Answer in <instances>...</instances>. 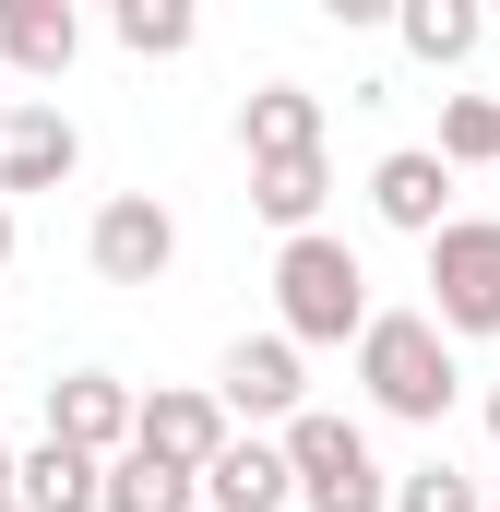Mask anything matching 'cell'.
<instances>
[{
    "mask_svg": "<svg viewBox=\"0 0 500 512\" xmlns=\"http://www.w3.org/2000/svg\"><path fill=\"white\" fill-rule=\"evenodd\" d=\"M358 382H370L381 417H453V334H441V310H370V334H358Z\"/></svg>",
    "mask_w": 500,
    "mask_h": 512,
    "instance_id": "1",
    "label": "cell"
},
{
    "mask_svg": "<svg viewBox=\"0 0 500 512\" xmlns=\"http://www.w3.org/2000/svg\"><path fill=\"white\" fill-rule=\"evenodd\" d=\"M274 310H286L298 346H346V334H370V274H358V251L322 239V227H298V239L274 251Z\"/></svg>",
    "mask_w": 500,
    "mask_h": 512,
    "instance_id": "2",
    "label": "cell"
},
{
    "mask_svg": "<svg viewBox=\"0 0 500 512\" xmlns=\"http://www.w3.org/2000/svg\"><path fill=\"white\" fill-rule=\"evenodd\" d=\"M286 465H298V501L310 512H393V477H381L370 429L358 417H286Z\"/></svg>",
    "mask_w": 500,
    "mask_h": 512,
    "instance_id": "3",
    "label": "cell"
},
{
    "mask_svg": "<svg viewBox=\"0 0 500 512\" xmlns=\"http://www.w3.org/2000/svg\"><path fill=\"white\" fill-rule=\"evenodd\" d=\"M429 310L441 334H500V215H453L429 239Z\"/></svg>",
    "mask_w": 500,
    "mask_h": 512,
    "instance_id": "4",
    "label": "cell"
},
{
    "mask_svg": "<svg viewBox=\"0 0 500 512\" xmlns=\"http://www.w3.org/2000/svg\"><path fill=\"white\" fill-rule=\"evenodd\" d=\"M84 262H96L108 286H155V274L179 262V215H167L155 191H120V203H96V227H84Z\"/></svg>",
    "mask_w": 500,
    "mask_h": 512,
    "instance_id": "5",
    "label": "cell"
},
{
    "mask_svg": "<svg viewBox=\"0 0 500 512\" xmlns=\"http://www.w3.org/2000/svg\"><path fill=\"white\" fill-rule=\"evenodd\" d=\"M48 429H60V441H84V453H131L143 393H131L120 370H72V382H48Z\"/></svg>",
    "mask_w": 500,
    "mask_h": 512,
    "instance_id": "6",
    "label": "cell"
},
{
    "mask_svg": "<svg viewBox=\"0 0 500 512\" xmlns=\"http://www.w3.org/2000/svg\"><path fill=\"white\" fill-rule=\"evenodd\" d=\"M370 203H381V227H405V239H441V227H453V155H429V143L381 155V167H370Z\"/></svg>",
    "mask_w": 500,
    "mask_h": 512,
    "instance_id": "7",
    "label": "cell"
},
{
    "mask_svg": "<svg viewBox=\"0 0 500 512\" xmlns=\"http://www.w3.org/2000/svg\"><path fill=\"white\" fill-rule=\"evenodd\" d=\"M72 167H84V131L60 108H12L0 120V191H60Z\"/></svg>",
    "mask_w": 500,
    "mask_h": 512,
    "instance_id": "8",
    "label": "cell"
},
{
    "mask_svg": "<svg viewBox=\"0 0 500 512\" xmlns=\"http://www.w3.org/2000/svg\"><path fill=\"white\" fill-rule=\"evenodd\" d=\"M215 393L239 417H298V334H239L227 370H215Z\"/></svg>",
    "mask_w": 500,
    "mask_h": 512,
    "instance_id": "9",
    "label": "cell"
},
{
    "mask_svg": "<svg viewBox=\"0 0 500 512\" xmlns=\"http://www.w3.org/2000/svg\"><path fill=\"white\" fill-rule=\"evenodd\" d=\"M203 501H215V512H286V501H298L286 441H227V453L203 465Z\"/></svg>",
    "mask_w": 500,
    "mask_h": 512,
    "instance_id": "10",
    "label": "cell"
},
{
    "mask_svg": "<svg viewBox=\"0 0 500 512\" xmlns=\"http://www.w3.org/2000/svg\"><path fill=\"white\" fill-rule=\"evenodd\" d=\"M131 441H155L167 465H215L239 429H227V393H143V429Z\"/></svg>",
    "mask_w": 500,
    "mask_h": 512,
    "instance_id": "11",
    "label": "cell"
},
{
    "mask_svg": "<svg viewBox=\"0 0 500 512\" xmlns=\"http://www.w3.org/2000/svg\"><path fill=\"white\" fill-rule=\"evenodd\" d=\"M24 512H108V453H84V441H36L24 453Z\"/></svg>",
    "mask_w": 500,
    "mask_h": 512,
    "instance_id": "12",
    "label": "cell"
},
{
    "mask_svg": "<svg viewBox=\"0 0 500 512\" xmlns=\"http://www.w3.org/2000/svg\"><path fill=\"white\" fill-rule=\"evenodd\" d=\"M191 501H203V465H167L155 441L108 453V512H191Z\"/></svg>",
    "mask_w": 500,
    "mask_h": 512,
    "instance_id": "13",
    "label": "cell"
},
{
    "mask_svg": "<svg viewBox=\"0 0 500 512\" xmlns=\"http://www.w3.org/2000/svg\"><path fill=\"white\" fill-rule=\"evenodd\" d=\"M72 48H84V12H72V0H36V12H12V24H0V60H12L24 84H60V72H72Z\"/></svg>",
    "mask_w": 500,
    "mask_h": 512,
    "instance_id": "14",
    "label": "cell"
},
{
    "mask_svg": "<svg viewBox=\"0 0 500 512\" xmlns=\"http://www.w3.org/2000/svg\"><path fill=\"white\" fill-rule=\"evenodd\" d=\"M393 36H405L429 72H465V60H477V36H489V0H405V12H393Z\"/></svg>",
    "mask_w": 500,
    "mask_h": 512,
    "instance_id": "15",
    "label": "cell"
},
{
    "mask_svg": "<svg viewBox=\"0 0 500 512\" xmlns=\"http://www.w3.org/2000/svg\"><path fill=\"white\" fill-rule=\"evenodd\" d=\"M239 143L250 155H322V96L310 84H262L239 108Z\"/></svg>",
    "mask_w": 500,
    "mask_h": 512,
    "instance_id": "16",
    "label": "cell"
},
{
    "mask_svg": "<svg viewBox=\"0 0 500 512\" xmlns=\"http://www.w3.org/2000/svg\"><path fill=\"white\" fill-rule=\"evenodd\" d=\"M322 191H334V179H322V155H250V203H262L286 239L322 215Z\"/></svg>",
    "mask_w": 500,
    "mask_h": 512,
    "instance_id": "17",
    "label": "cell"
},
{
    "mask_svg": "<svg viewBox=\"0 0 500 512\" xmlns=\"http://www.w3.org/2000/svg\"><path fill=\"white\" fill-rule=\"evenodd\" d=\"M203 36V0H120V48L131 60H179Z\"/></svg>",
    "mask_w": 500,
    "mask_h": 512,
    "instance_id": "18",
    "label": "cell"
},
{
    "mask_svg": "<svg viewBox=\"0 0 500 512\" xmlns=\"http://www.w3.org/2000/svg\"><path fill=\"white\" fill-rule=\"evenodd\" d=\"M441 155H453V167H489L500 155V96H453V108H441Z\"/></svg>",
    "mask_w": 500,
    "mask_h": 512,
    "instance_id": "19",
    "label": "cell"
},
{
    "mask_svg": "<svg viewBox=\"0 0 500 512\" xmlns=\"http://www.w3.org/2000/svg\"><path fill=\"white\" fill-rule=\"evenodd\" d=\"M393 512H477V477L465 465H417V477H393Z\"/></svg>",
    "mask_w": 500,
    "mask_h": 512,
    "instance_id": "20",
    "label": "cell"
},
{
    "mask_svg": "<svg viewBox=\"0 0 500 512\" xmlns=\"http://www.w3.org/2000/svg\"><path fill=\"white\" fill-rule=\"evenodd\" d=\"M405 0H322V24H393Z\"/></svg>",
    "mask_w": 500,
    "mask_h": 512,
    "instance_id": "21",
    "label": "cell"
},
{
    "mask_svg": "<svg viewBox=\"0 0 500 512\" xmlns=\"http://www.w3.org/2000/svg\"><path fill=\"white\" fill-rule=\"evenodd\" d=\"M0 489H24V453H0Z\"/></svg>",
    "mask_w": 500,
    "mask_h": 512,
    "instance_id": "22",
    "label": "cell"
},
{
    "mask_svg": "<svg viewBox=\"0 0 500 512\" xmlns=\"http://www.w3.org/2000/svg\"><path fill=\"white\" fill-rule=\"evenodd\" d=\"M0 262H12V191H0Z\"/></svg>",
    "mask_w": 500,
    "mask_h": 512,
    "instance_id": "23",
    "label": "cell"
},
{
    "mask_svg": "<svg viewBox=\"0 0 500 512\" xmlns=\"http://www.w3.org/2000/svg\"><path fill=\"white\" fill-rule=\"evenodd\" d=\"M12 12H36V0H0V24H12Z\"/></svg>",
    "mask_w": 500,
    "mask_h": 512,
    "instance_id": "24",
    "label": "cell"
},
{
    "mask_svg": "<svg viewBox=\"0 0 500 512\" xmlns=\"http://www.w3.org/2000/svg\"><path fill=\"white\" fill-rule=\"evenodd\" d=\"M0 512H24V489H0Z\"/></svg>",
    "mask_w": 500,
    "mask_h": 512,
    "instance_id": "25",
    "label": "cell"
},
{
    "mask_svg": "<svg viewBox=\"0 0 500 512\" xmlns=\"http://www.w3.org/2000/svg\"><path fill=\"white\" fill-rule=\"evenodd\" d=\"M489 441H500V393H489Z\"/></svg>",
    "mask_w": 500,
    "mask_h": 512,
    "instance_id": "26",
    "label": "cell"
},
{
    "mask_svg": "<svg viewBox=\"0 0 500 512\" xmlns=\"http://www.w3.org/2000/svg\"><path fill=\"white\" fill-rule=\"evenodd\" d=\"M0 120H12V108H0Z\"/></svg>",
    "mask_w": 500,
    "mask_h": 512,
    "instance_id": "27",
    "label": "cell"
},
{
    "mask_svg": "<svg viewBox=\"0 0 500 512\" xmlns=\"http://www.w3.org/2000/svg\"><path fill=\"white\" fill-rule=\"evenodd\" d=\"M108 12H120V0H108Z\"/></svg>",
    "mask_w": 500,
    "mask_h": 512,
    "instance_id": "28",
    "label": "cell"
},
{
    "mask_svg": "<svg viewBox=\"0 0 500 512\" xmlns=\"http://www.w3.org/2000/svg\"><path fill=\"white\" fill-rule=\"evenodd\" d=\"M489 12H500V0H489Z\"/></svg>",
    "mask_w": 500,
    "mask_h": 512,
    "instance_id": "29",
    "label": "cell"
}]
</instances>
